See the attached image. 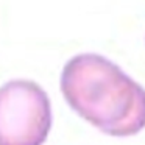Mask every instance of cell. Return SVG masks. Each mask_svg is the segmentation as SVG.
I'll return each mask as SVG.
<instances>
[{
    "mask_svg": "<svg viewBox=\"0 0 145 145\" xmlns=\"http://www.w3.org/2000/svg\"><path fill=\"white\" fill-rule=\"evenodd\" d=\"M61 92L81 119L105 134L128 137L145 128V89L101 55L81 53L67 61Z\"/></svg>",
    "mask_w": 145,
    "mask_h": 145,
    "instance_id": "cell-1",
    "label": "cell"
},
{
    "mask_svg": "<svg viewBox=\"0 0 145 145\" xmlns=\"http://www.w3.org/2000/svg\"><path fill=\"white\" fill-rule=\"evenodd\" d=\"M52 128L47 92L30 80L0 88V145H42Z\"/></svg>",
    "mask_w": 145,
    "mask_h": 145,
    "instance_id": "cell-2",
    "label": "cell"
}]
</instances>
